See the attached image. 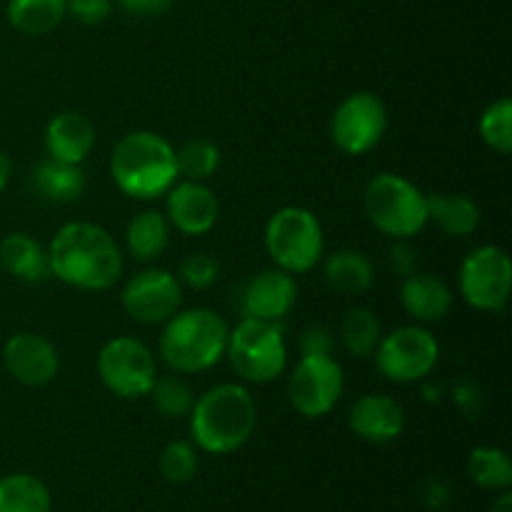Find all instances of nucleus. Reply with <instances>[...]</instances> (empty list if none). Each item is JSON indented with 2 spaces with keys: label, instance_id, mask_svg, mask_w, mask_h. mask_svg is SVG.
<instances>
[{
  "label": "nucleus",
  "instance_id": "obj_1",
  "mask_svg": "<svg viewBox=\"0 0 512 512\" xmlns=\"http://www.w3.org/2000/svg\"><path fill=\"white\" fill-rule=\"evenodd\" d=\"M50 275L78 290H108L123 275V253L105 228L85 220L63 225L48 250Z\"/></svg>",
  "mask_w": 512,
  "mask_h": 512
},
{
  "label": "nucleus",
  "instance_id": "obj_2",
  "mask_svg": "<svg viewBox=\"0 0 512 512\" xmlns=\"http://www.w3.org/2000/svg\"><path fill=\"white\" fill-rule=\"evenodd\" d=\"M258 423V405L250 390L238 383H220L195 398L190 410V435L200 450L228 455L243 448Z\"/></svg>",
  "mask_w": 512,
  "mask_h": 512
},
{
  "label": "nucleus",
  "instance_id": "obj_3",
  "mask_svg": "<svg viewBox=\"0 0 512 512\" xmlns=\"http://www.w3.org/2000/svg\"><path fill=\"white\" fill-rule=\"evenodd\" d=\"M110 175L128 198H160L178 183L173 145L150 130L123 135L110 155Z\"/></svg>",
  "mask_w": 512,
  "mask_h": 512
},
{
  "label": "nucleus",
  "instance_id": "obj_4",
  "mask_svg": "<svg viewBox=\"0 0 512 512\" xmlns=\"http://www.w3.org/2000/svg\"><path fill=\"white\" fill-rule=\"evenodd\" d=\"M228 333V323L215 310H178L165 320V330L160 333V358L173 373H205L225 358Z\"/></svg>",
  "mask_w": 512,
  "mask_h": 512
},
{
  "label": "nucleus",
  "instance_id": "obj_5",
  "mask_svg": "<svg viewBox=\"0 0 512 512\" xmlns=\"http://www.w3.org/2000/svg\"><path fill=\"white\" fill-rule=\"evenodd\" d=\"M263 238L273 263L290 275L313 270L325 253V233L318 215L300 205H288L270 215Z\"/></svg>",
  "mask_w": 512,
  "mask_h": 512
},
{
  "label": "nucleus",
  "instance_id": "obj_6",
  "mask_svg": "<svg viewBox=\"0 0 512 512\" xmlns=\"http://www.w3.org/2000/svg\"><path fill=\"white\" fill-rule=\"evenodd\" d=\"M370 223L393 240H408L428 225V200L420 188L395 173H380L363 195Z\"/></svg>",
  "mask_w": 512,
  "mask_h": 512
},
{
  "label": "nucleus",
  "instance_id": "obj_7",
  "mask_svg": "<svg viewBox=\"0 0 512 512\" xmlns=\"http://www.w3.org/2000/svg\"><path fill=\"white\" fill-rule=\"evenodd\" d=\"M235 373L248 383H270L280 378L288 365V345H285L280 323L258 318H243L228 333L225 348Z\"/></svg>",
  "mask_w": 512,
  "mask_h": 512
},
{
  "label": "nucleus",
  "instance_id": "obj_8",
  "mask_svg": "<svg viewBox=\"0 0 512 512\" xmlns=\"http://www.w3.org/2000/svg\"><path fill=\"white\" fill-rule=\"evenodd\" d=\"M458 288L465 303L485 313H500L512 290L510 255L498 245H480L465 255L458 273Z\"/></svg>",
  "mask_w": 512,
  "mask_h": 512
},
{
  "label": "nucleus",
  "instance_id": "obj_9",
  "mask_svg": "<svg viewBox=\"0 0 512 512\" xmlns=\"http://www.w3.org/2000/svg\"><path fill=\"white\" fill-rule=\"evenodd\" d=\"M378 370L393 383H418L435 370L440 360V345L430 330L420 325H403L375 348Z\"/></svg>",
  "mask_w": 512,
  "mask_h": 512
},
{
  "label": "nucleus",
  "instance_id": "obj_10",
  "mask_svg": "<svg viewBox=\"0 0 512 512\" xmlns=\"http://www.w3.org/2000/svg\"><path fill=\"white\" fill-rule=\"evenodd\" d=\"M98 375L110 393L133 400L150 393L155 378H158V365H155L148 345L128 338V335H120L100 348Z\"/></svg>",
  "mask_w": 512,
  "mask_h": 512
},
{
  "label": "nucleus",
  "instance_id": "obj_11",
  "mask_svg": "<svg viewBox=\"0 0 512 512\" xmlns=\"http://www.w3.org/2000/svg\"><path fill=\"white\" fill-rule=\"evenodd\" d=\"M385 130H388V110L383 100L368 90L350 93L335 108L330 120V138L335 148L353 158L378 148Z\"/></svg>",
  "mask_w": 512,
  "mask_h": 512
},
{
  "label": "nucleus",
  "instance_id": "obj_12",
  "mask_svg": "<svg viewBox=\"0 0 512 512\" xmlns=\"http://www.w3.org/2000/svg\"><path fill=\"white\" fill-rule=\"evenodd\" d=\"M345 373L330 355H303L290 373V405L303 418H323L340 403Z\"/></svg>",
  "mask_w": 512,
  "mask_h": 512
},
{
  "label": "nucleus",
  "instance_id": "obj_13",
  "mask_svg": "<svg viewBox=\"0 0 512 512\" xmlns=\"http://www.w3.org/2000/svg\"><path fill=\"white\" fill-rule=\"evenodd\" d=\"M125 313L143 325H158L173 318L183 303V285L163 268L140 270L125 283L120 295Z\"/></svg>",
  "mask_w": 512,
  "mask_h": 512
},
{
  "label": "nucleus",
  "instance_id": "obj_14",
  "mask_svg": "<svg viewBox=\"0 0 512 512\" xmlns=\"http://www.w3.org/2000/svg\"><path fill=\"white\" fill-rule=\"evenodd\" d=\"M3 365L13 380L28 388L53 383L60 370V355L45 335L15 333L3 345Z\"/></svg>",
  "mask_w": 512,
  "mask_h": 512
},
{
  "label": "nucleus",
  "instance_id": "obj_15",
  "mask_svg": "<svg viewBox=\"0 0 512 512\" xmlns=\"http://www.w3.org/2000/svg\"><path fill=\"white\" fill-rule=\"evenodd\" d=\"M165 195H168V203H165L168 215L165 218L183 235L198 238V235L210 233L213 225L218 223V195L205 183L183 180V183H175Z\"/></svg>",
  "mask_w": 512,
  "mask_h": 512
},
{
  "label": "nucleus",
  "instance_id": "obj_16",
  "mask_svg": "<svg viewBox=\"0 0 512 512\" xmlns=\"http://www.w3.org/2000/svg\"><path fill=\"white\" fill-rule=\"evenodd\" d=\"M348 425L358 438L368 443H393L405 430V410L390 395L365 393L350 408Z\"/></svg>",
  "mask_w": 512,
  "mask_h": 512
},
{
  "label": "nucleus",
  "instance_id": "obj_17",
  "mask_svg": "<svg viewBox=\"0 0 512 512\" xmlns=\"http://www.w3.org/2000/svg\"><path fill=\"white\" fill-rule=\"evenodd\" d=\"M295 300H298V283L293 275L280 268L263 270L250 280L243 293L245 318L280 323L293 310Z\"/></svg>",
  "mask_w": 512,
  "mask_h": 512
},
{
  "label": "nucleus",
  "instance_id": "obj_18",
  "mask_svg": "<svg viewBox=\"0 0 512 512\" xmlns=\"http://www.w3.org/2000/svg\"><path fill=\"white\" fill-rule=\"evenodd\" d=\"M95 145V128L83 113L65 110L58 113L45 128V150L48 158L60 163L80 165Z\"/></svg>",
  "mask_w": 512,
  "mask_h": 512
},
{
  "label": "nucleus",
  "instance_id": "obj_19",
  "mask_svg": "<svg viewBox=\"0 0 512 512\" xmlns=\"http://www.w3.org/2000/svg\"><path fill=\"white\" fill-rule=\"evenodd\" d=\"M400 303L418 323H440L453 308V290L438 275L413 273L403 278Z\"/></svg>",
  "mask_w": 512,
  "mask_h": 512
},
{
  "label": "nucleus",
  "instance_id": "obj_20",
  "mask_svg": "<svg viewBox=\"0 0 512 512\" xmlns=\"http://www.w3.org/2000/svg\"><path fill=\"white\" fill-rule=\"evenodd\" d=\"M0 268L23 283H43L50 278L48 253L25 233H10L0 240Z\"/></svg>",
  "mask_w": 512,
  "mask_h": 512
},
{
  "label": "nucleus",
  "instance_id": "obj_21",
  "mask_svg": "<svg viewBox=\"0 0 512 512\" xmlns=\"http://www.w3.org/2000/svg\"><path fill=\"white\" fill-rule=\"evenodd\" d=\"M325 280L340 295H363L373 288L375 268L360 250H335L325 260Z\"/></svg>",
  "mask_w": 512,
  "mask_h": 512
},
{
  "label": "nucleus",
  "instance_id": "obj_22",
  "mask_svg": "<svg viewBox=\"0 0 512 512\" xmlns=\"http://www.w3.org/2000/svg\"><path fill=\"white\" fill-rule=\"evenodd\" d=\"M125 243L130 255L140 263L158 260L170 245V223L158 210H143L135 215L125 230Z\"/></svg>",
  "mask_w": 512,
  "mask_h": 512
},
{
  "label": "nucleus",
  "instance_id": "obj_23",
  "mask_svg": "<svg viewBox=\"0 0 512 512\" xmlns=\"http://www.w3.org/2000/svg\"><path fill=\"white\" fill-rule=\"evenodd\" d=\"M428 200V220H433L443 233L453 238L473 235L480 225V208L465 195L433 193L425 195Z\"/></svg>",
  "mask_w": 512,
  "mask_h": 512
},
{
  "label": "nucleus",
  "instance_id": "obj_24",
  "mask_svg": "<svg viewBox=\"0 0 512 512\" xmlns=\"http://www.w3.org/2000/svg\"><path fill=\"white\" fill-rule=\"evenodd\" d=\"M33 183L45 200L53 203H73L85 190V173L80 165L60 163V160H43L35 168Z\"/></svg>",
  "mask_w": 512,
  "mask_h": 512
},
{
  "label": "nucleus",
  "instance_id": "obj_25",
  "mask_svg": "<svg viewBox=\"0 0 512 512\" xmlns=\"http://www.w3.org/2000/svg\"><path fill=\"white\" fill-rule=\"evenodd\" d=\"M68 0H8V23L23 35H45L60 25Z\"/></svg>",
  "mask_w": 512,
  "mask_h": 512
},
{
  "label": "nucleus",
  "instance_id": "obj_26",
  "mask_svg": "<svg viewBox=\"0 0 512 512\" xmlns=\"http://www.w3.org/2000/svg\"><path fill=\"white\" fill-rule=\"evenodd\" d=\"M50 508L48 485L35 475L13 473L0 480V512H50Z\"/></svg>",
  "mask_w": 512,
  "mask_h": 512
},
{
  "label": "nucleus",
  "instance_id": "obj_27",
  "mask_svg": "<svg viewBox=\"0 0 512 512\" xmlns=\"http://www.w3.org/2000/svg\"><path fill=\"white\" fill-rule=\"evenodd\" d=\"M383 330L378 315L370 308H350L340 323V340L353 358H370L378 348Z\"/></svg>",
  "mask_w": 512,
  "mask_h": 512
},
{
  "label": "nucleus",
  "instance_id": "obj_28",
  "mask_svg": "<svg viewBox=\"0 0 512 512\" xmlns=\"http://www.w3.org/2000/svg\"><path fill=\"white\" fill-rule=\"evenodd\" d=\"M468 475L485 490H508L512 483V463L505 450L480 445L468 458Z\"/></svg>",
  "mask_w": 512,
  "mask_h": 512
},
{
  "label": "nucleus",
  "instance_id": "obj_29",
  "mask_svg": "<svg viewBox=\"0 0 512 512\" xmlns=\"http://www.w3.org/2000/svg\"><path fill=\"white\" fill-rule=\"evenodd\" d=\"M220 165V150L218 145L210 143L205 138H193L175 150V168H178V178L195 180V183H205L213 178V173Z\"/></svg>",
  "mask_w": 512,
  "mask_h": 512
},
{
  "label": "nucleus",
  "instance_id": "obj_30",
  "mask_svg": "<svg viewBox=\"0 0 512 512\" xmlns=\"http://www.w3.org/2000/svg\"><path fill=\"white\" fill-rule=\"evenodd\" d=\"M150 398H153L155 410L165 418H183L190 415L195 405V393L180 375H163L155 378L153 388H150Z\"/></svg>",
  "mask_w": 512,
  "mask_h": 512
},
{
  "label": "nucleus",
  "instance_id": "obj_31",
  "mask_svg": "<svg viewBox=\"0 0 512 512\" xmlns=\"http://www.w3.org/2000/svg\"><path fill=\"white\" fill-rule=\"evenodd\" d=\"M480 138L490 150L508 155L512 150V103L500 98L490 103L480 115Z\"/></svg>",
  "mask_w": 512,
  "mask_h": 512
},
{
  "label": "nucleus",
  "instance_id": "obj_32",
  "mask_svg": "<svg viewBox=\"0 0 512 512\" xmlns=\"http://www.w3.org/2000/svg\"><path fill=\"white\" fill-rule=\"evenodd\" d=\"M160 473L168 483L183 485L190 483L198 473V450L188 440H175V443L165 445L160 453Z\"/></svg>",
  "mask_w": 512,
  "mask_h": 512
},
{
  "label": "nucleus",
  "instance_id": "obj_33",
  "mask_svg": "<svg viewBox=\"0 0 512 512\" xmlns=\"http://www.w3.org/2000/svg\"><path fill=\"white\" fill-rule=\"evenodd\" d=\"M220 260L208 253H195L180 263V285H188L193 290H208L218 283Z\"/></svg>",
  "mask_w": 512,
  "mask_h": 512
},
{
  "label": "nucleus",
  "instance_id": "obj_34",
  "mask_svg": "<svg viewBox=\"0 0 512 512\" xmlns=\"http://www.w3.org/2000/svg\"><path fill=\"white\" fill-rule=\"evenodd\" d=\"M110 8H113L110 0H68L65 15H73V20L83 25H100L108 20Z\"/></svg>",
  "mask_w": 512,
  "mask_h": 512
},
{
  "label": "nucleus",
  "instance_id": "obj_35",
  "mask_svg": "<svg viewBox=\"0 0 512 512\" xmlns=\"http://www.w3.org/2000/svg\"><path fill=\"white\" fill-rule=\"evenodd\" d=\"M418 250L408 243V240H395L393 248L388 250V265L395 275L408 278V275L418 273Z\"/></svg>",
  "mask_w": 512,
  "mask_h": 512
},
{
  "label": "nucleus",
  "instance_id": "obj_36",
  "mask_svg": "<svg viewBox=\"0 0 512 512\" xmlns=\"http://www.w3.org/2000/svg\"><path fill=\"white\" fill-rule=\"evenodd\" d=\"M333 350V335L325 325H308L300 333V353L303 355H330Z\"/></svg>",
  "mask_w": 512,
  "mask_h": 512
},
{
  "label": "nucleus",
  "instance_id": "obj_37",
  "mask_svg": "<svg viewBox=\"0 0 512 512\" xmlns=\"http://www.w3.org/2000/svg\"><path fill=\"white\" fill-rule=\"evenodd\" d=\"M120 8L138 18H158V15L168 13L173 0H118Z\"/></svg>",
  "mask_w": 512,
  "mask_h": 512
},
{
  "label": "nucleus",
  "instance_id": "obj_38",
  "mask_svg": "<svg viewBox=\"0 0 512 512\" xmlns=\"http://www.w3.org/2000/svg\"><path fill=\"white\" fill-rule=\"evenodd\" d=\"M10 173H13V163H10L8 155L0 153V193H3V190L8 188Z\"/></svg>",
  "mask_w": 512,
  "mask_h": 512
},
{
  "label": "nucleus",
  "instance_id": "obj_39",
  "mask_svg": "<svg viewBox=\"0 0 512 512\" xmlns=\"http://www.w3.org/2000/svg\"><path fill=\"white\" fill-rule=\"evenodd\" d=\"M490 512H512V495L508 493V490H503V493H500V498L495 500L493 510Z\"/></svg>",
  "mask_w": 512,
  "mask_h": 512
}]
</instances>
